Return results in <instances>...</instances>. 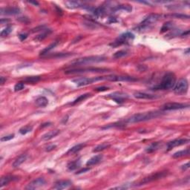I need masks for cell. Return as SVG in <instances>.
Segmentation results:
<instances>
[{"mask_svg": "<svg viewBox=\"0 0 190 190\" xmlns=\"http://www.w3.org/2000/svg\"><path fill=\"white\" fill-rule=\"evenodd\" d=\"M71 185H72V182H71V180H60V181H57V183H55V184H54L53 186V189L57 190L68 189V188H69Z\"/></svg>", "mask_w": 190, "mask_h": 190, "instance_id": "14", "label": "cell"}, {"mask_svg": "<svg viewBox=\"0 0 190 190\" xmlns=\"http://www.w3.org/2000/svg\"><path fill=\"white\" fill-rule=\"evenodd\" d=\"M134 97L137 99H141V100H153L157 98V96L150 94L144 93V92H136L134 94Z\"/></svg>", "mask_w": 190, "mask_h": 190, "instance_id": "16", "label": "cell"}, {"mask_svg": "<svg viewBox=\"0 0 190 190\" xmlns=\"http://www.w3.org/2000/svg\"><path fill=\"white\" fill-rule=\"evenodd\" d=\"M106 58L101 56H91V57H86L83 58L77 59L74 61L71 62V64L74 65H84L89 64L98 63L106 61Z\"/></svg>", "mask_w": 190, "mask_h": 190, "instance_id": "3", "label": "cell"}, {"mask_svg": "<svg viewBox=\"0 0 190 190\" xmlns=\"http://www.w3.org/2000/svg\"><path fill=\"white\" fill-rule=\"evenodd\" d=\"M32 129H33V127L31 126H25L22 127L21 129H20V133L23 135H26V134L31 132Z\"/></svg>", "mask_w": 190, "mask_h": 190, "instance_id": "36", "label": "cell"}, {"mask_svg": "<svg viewBox=\"0 0 190 190\" xmlns=\"http://www.w3.org/2000/svg\"><path fill=\"white\" fill-rule=\"evenodd\" d=\"M71 55H72L70 53H56L52 54V55L50 56H47L49 58H57V59H61V58H64V57H70Z\"/></svg>", "mask_w": 190, "mask_h": 190, "instance_id": "32", "label": "cell"}, {"mask_svg": "<svg viewBox=\"0 0 190 190\" xmlns=\"http://www.w3.org/2000/svg\"><path fill=\"white\" fill-rule=\"evenodd\" d=\"M189 168V163H187V164H184L183 166H182L181 169L182 170H186V169H188Z\"/></svg>", "mask_w": 190, "mask_h": 190, "instance_id": "44", "label": "cell"}, {"mask_svg": "<svg viewBox=\"0 0 190 190\" xmlns=\"http://www.w3.org/2000/svg\"><path fill=\"white\" fill-rule=\"evenodd\" d=\"M85 146H86V144H83V143H79V144L76 145V146H73V147H71V148H70V149L68 151V152H67V154H75V153L79 152V151H81V150H82Z\"/></svg>", "mask_w": 190, "mask_h": 190, "instance_id": "24", "label": "cell"}, {"mask_svg": "<svg viewBox=\"0 0 190 190\" xmlns=\"http://www.w3.org/2000/svg\"><path fill=\"white\" fill-rule=\"evenodd\" d=\"M12 31V28L11 26L6 27L4 30H2L1 32V36L2 37H4V36H8L11 33V32Z\"/></svg>", "mask_w": 190, "mask_h": 190, "instance_id": "37", "label": "cell"}, {"mask_svg": "<svg viewBox=\"0 0 190 190\" xmlns=\"http://www.w3.org/2000/svg\"><path fill=\"white\" fill-rule=\"evenodd\" d=\"M89 169H83V170H81V171H79V172H77V174H80V173H83V172H86V171H89Z\"/></svg>", "mask_w": 190, "mask_h": 190, "instance_id": "47", "label": "cell"}, {"mask_svg": "<svg viewBox=\"0 0 190 190\" xmlns=\"http://www.w3.org/2000/svg\"><path fill=\"white\" fill-rule=\"evenodd\" d=\"M20 13V9L16 7L2 8L0 11L1 15H17Z\"/></svg>", "mask_w": 190, "mask_h": 190, "instance_id": "15", "label": "cell"}, {"mask_svg": "<svg viewBox=\"0 0 190 190\" xmlns=\"http://www.w3.org/2000/svg\"><path fill=\"white\" fill-rule=\"evenodd\" d=\"M108 97L114 100V102L117 103H122L125 101L126 99L129 98V95L123 92H114L112 94H110L108 95Z\"/></svg>", "mask_w": 190, "mask_h": 190, "instance_id": "11", "label": "cell"}, {"mask_svg": "<svg viewBox=\"0 0 190 190\" xmlns=\"http://www.w3.org/2000/svg\"><path fill=\"white\" fill-rule=\"evenodd\" d=\"M36 106L39 107H45L48 104V100L45 97H39L36 100Z\"/></svg>", "mask_w": 190, "mask_h": 190, "instance_id": "27", "label": "cell"}, {"mask_svg": "<svg viewBox=\"0 0 190 190\" xmlns=\"http://www.w3.org/2000/svg\"><path fill=\"white\" fill-rule=\"evenodd\" d=\"M189 88V83L186 78H181L174 86V92L177 95H185L186 94Z\"/></svg>", "mask_w": 190, "mask_h": 190, "instance_id": "6", "label": "cell"}, {"mask_svg": "<svg viewBox=\"0 0 190 190\" xmlns=\"http://www.w3.org/2000/svg\"><path fill=\"white\" fill-rule=\"evenodd\" d=\"M58 45V41H55V42H54L53 43H51V45H49L48 47H46L45 48H44L43 50L42 51L40 52V55L41 56H44V55H46L47 54H48L49 51H51L52 50V49H54V48L56 47V46Z\"/></svg>", "mask_w": 190, "mask_h": 190, "instance_id": "28", "label": "cell"}, {"mask_svg": "<svg viewBox=\"0 0 190 190\" xmlns=\"http://www.w3.org/2000/svg\"><path fill=\"white\" fill-rule=\"evenodd\" d=\"M27 37H28V34L27 33H20L19 35V38H20V39L21 41H24Z\"/></svg>", "mask_w": 190, "mask_h": 190, "instance_id": "41", "label": "cell"}, {"mask_svg": "<svg viewBox=\"0 0 190 190\" xmlns=\"http://www.w3.org/2000/svg\"><path fill=\"white\" fill-rule=\"evenodd\" d=\"M172 28H173V23H172V22H166L165 24H164L162 28H161L160 32L161 33H164V32H167L168 31H170V30H172Z\"/></svg>", "mask_w": 190, "mask_h": 190, "instance_id": "33", "label": "cell"}, {"mask_svg": "<svg viewBox=\"0 0 190 190\" xmlns=\"http://www.w3.org/2000/svg\"><path fill=\"white\" fill-rule=\"evenodd\" d=\"M51 123H44V124H42V126H41V128H44V127H45V126H50L51 125Z\"/></svg>", "mask_w": 190, "mask_h": 190, "instance_id": "46", "label": "cell"}, {"mask_svg": "<svg viewBox=\"0 0 190 190\" xmlns=\"http://www.w3.org/2000/svg\"><path fill=\"white\" fill-rule=\"evenodd\" d=\"M176 83V76L172 72H167L162 78L160 83L154 86V90H169L173 89Z\"/></svg>", "mask_w": 190, "mask_h": 190, "instance_id": "2", "label": "cell"}, {"mask_svg": "<svg viewBox=\"0 0 190 190\" xmlns=\"http://www.w3.org/2000/svg\"><path fill=\"white\" fill-rule=\"evenodd\" d=\"M29 3L35 5H39V3H38L37 2H29Z\"/></svg>", "mask_w": 190, "mask_h": 190, "instance_id": "48", "label": "cell"}, {"mask_svg": "<svg viewBox=\"0 0 190 190\" xmlns=\"http://www.w3.org/2000/svg\"><path fill=\"white\" fill-rule=\"evenodd\" d=\"M135 39V35L130 32H126V33H122L117 38L109 45L110 46L113 48H117L118 46H120L122 45L127 44L129 42H132Z\"/></svg>", "mask_w": 190, "mask_h": 190, "instance_id": "4", "label": "cell"}, {"mask_svg": "<svg viewBox=\"0 0 190 190\" xmlns=\"http://www.w3.org/2000/svg\"><path fill=\"white\" fill-rule=\"evenodd\" d=\"M41 79L40 76H27L24 79V82L27 83H36L39 82Z\"/></svg>", "mask_w": 190, "mask_h": 190, "instance_id": "30", "label": "cell"}, {"mask_svg": "<svg viewBox=\"0 0 190 190\" xmlns=\"http://www.w3.org/2000/svg\"><path fill=\"white\" fill-rule=\"evenodd\" d=\"M25 88V84L22 83H18L14 86V91L15 92H20V91L22 90V89Z\"/></svg>", "mask_w": 190, "mask_h": 190, "instance_id": "38", "label": "cell"}, {"mask_svg": "<svg viewBox=\"0 0 190 190\" xmlns=\"http://www.w3.org/2000/svg\"><path fill=\"white\" fill-rule=\"evenodd\" d=\"M80 165H81V160H80V158H79L77 160H75L74 161H71V162L68 163L67 167H68V169H69L70 171H73L79 168V167H80Z\"/></svg>", "mask_w": 190, "mask_h": 190, "instance_id": "25", "label": "cell"}, {"mask_svg": "<svg viewBox=\"0 0 190 190\" xmlns=\"http://www.w3.org/2000/svg\"><path fill=\"white\" fill-rule=\"evenodd\" d=\"M14 137V135H6V136L2 137L1 138V141L2 142H5V141H8V140H11V139H13Z\"/></svg>", "mask_w": 190, "mask_h": 190, "instance_id": "39", "label": "cell"}, {"mask_svg": "<svg viewBox=\"0 0 190 190\" xmlns=\"http://www.w3.org/2000/svg\"><path fill=\"white\" fill-rule=\"evenodd\" d=\"M46 180L43 178H38L36 179L33 180L31 183H28V186H26V189H36L42 187L45 185Z\"/></svg>", "mask_w": 190, "mask_h": 190, "instance_id": "12", "label": "cell"}, {"mask_svg": "<svg viewBox=\"0 0 190 190\" xmlns=\"http://www.w3.org/2000/svg\"><path fill=\"white\" fill-rule=\"evenodd\" d=\"M160 146L161 143H159V142L152 143L151 145H149V146L146 148V151L147 153H152L154 152V151H157V150L160 147Z\"/></svg>", "mask_w": 190, "mask_h": 190, "instance_id": "26", "label": "cell"}, {"mask_svg": "<svg viewBox=\"0 0 190 190\" xmlns=\"http://www.w3.org/2000/svg\"><path fill=\"white\" fill-rule=\"evenodd\" d=\"M94 14L97 17H104L107 13V9L104 6H100V7L97 8L93 10Z\"/></svg>", "mask_w": 190, "mask_h": 190, "instance_id": "21", "label": "cell"}, {"mask_svg": "<svg viewBox=\"0 0 190 190\" xmlns=\"http://www.w3.org/2000/svg\"><path fill=\"white\" fill-rule=\"evenodd\" d=\"M56 148H57V146H56V145H50V146H48V147H46L45 151H52V150L55 149Z\"/></svg>", "mask_w": 190, "mask_h": 190, "instance_id": "42", "label": "cell"}, {"mask_svg": "<svg viewBox=\"0 0 190 190\" xmlns=\"http://www.w3.org/2000/svg\"><path fill=\"white\" fill-rule=\"evenodd\" d=\"M161 114H162V113L160 112V111H149V112L139 113V114H136L128 118V119L126 120L125 122L127 123H135L144 122V121L154 119V118L160 116Z\"/></svg>", "mask_w": 190, "mask_h": 190, "instance_id": "1", "label": "cell"}, {"mask_svg": "<svg viewBox=\"0 0 190 190\" xmlns=\"http://www.w3.org/2000/svg\"><path fill=\"white\" fill-rule=\"evenodd\" d=\"M65 5L68 8L70 9L79 8H82L83 6L84 7L83 3L79 1H66L65 2Z\"/></svg>", "mask_w": 190, "mask_h": 190, "instance_id": "18", "label": "cell"}, {"mask_svg": "<svg viewBox=\"0 0 190 190\" xmlns=\"http://www.w3.org/2000/svg\"><path fill=\"white\" fill-rule=\"evenodd\" d=\"M108 70L106 68H76V69H71L69 71H65L66 74H81V73H104L107 72Z\"/></svg>", "mask_w": 190, "mask_h": 190, "instance_id": "7", "label": "cell"}, {"mask_svg": "<svg viewBox=\"0 0 190 190\" xmlns=\"http://www.w3.org/2000/svg\"><path fill=\"white\" fill-rule=\"evenodd\" d=\"M27 159V154H22L20 156H19L14 161L12 164V167L14 168H17V167H20V165H22Z\"/></svg>", "mask_w": 190, "mask_h": 190, "instance_id": "20", "label": "cell"}, {"mask_svg": "<svg viewBox=\"0 0 190 190\" xmlns=\"http://www.w3.org/2000/svg\"><path fill=\"white\" fill-rule=\"evenodd\" d=\"M108 89V87H106V86H102V87L96 88L95 91H97V92H104V91H107Z\"/></svg>", "mask_w": 190, "mask_h": 190, "instance_id": "40", "label": "cell"}, {"mask_svg": "<svg viewBox=\"0 0 190 190\" xmlns=\"http://www.w3.org/2000/svg\"><path fill=\"white\" fill-rule=\"evenodd\" d=\"M59 133H60V130L50 131V132L45 134V135L42 137V139L43 140H51V139L55 137L57 135H58Z\"/></svg>", "mask_w": 190, "mask_h": 190, "instance_id": "22", "label": "cell"}, {"mask_svg": "<svg viewBox=\"0 0 190 190\" xmlns=\"http://www.w3.org/2000/svg\"><path fill=\"white\" fill-rule=\"evenodd\" d=\"M128 188L129 187L126 186V184H124V185H122V186H117V187L112 188V189H128Z\"/></svg>", "mask_w": 190, "mask_h": 190, "instance_id": "43", "label": "cell"}, {"mask_svg": "<svg viewBox=\"0 0 190 190\" xmlns=\"http://www.w3.org/2000/svg\"><path fill=\"white\" fill-rule=\"evenodd\" d=\"M188 107H189L188 104H183V103H168L162 106V109L164 111H171V110L183 109V108H188Z\"/></svg>", "mask_w": 190, "mask_h": 190, "instance_id": "10", "label": "cell"}, {"mask_svg": "<svg viewBox=\"0 0 190 190\" xmlns=\"http://www.w3.org/2000/svg\"><path fill=\"white\" fill-rule=\"evenodd\" d=\"M189 142V139L186 138H180V139H175V140H172V141L169 142L167 144V150L172 149L173 148L177 147V146H182V145H185Z\"/></svg>", "mask_w": 190, "mask_h": 190, "instance_id": "13", "label": "cell"}, {"mask_svg": "<svg viewBox=\"0 0 190 190\" xmlns=\"http://www.w3.org/2000/svg\"><path fill=\"white\" fill-rule=\"evenodd\" d=\"M162 17V16L160 14H151L147 16L143 21L140 23V26L141 28H145V27H148L149 25H152V24L157 22L158 20H160Z\"/></svg>", "mask_w": 190, "mask_h": 190, "instance_id": "9", "label": "cell"}, {"mask_svg": "<svg viewBox=\"0 0 190 190\" xmlns=\"http://www.w3.org/2000/svg\"><path fill=\"white\" fill-rule=\"evenodd\" d=\"M107 80V76H96V77H80L73 79L72 82L74 83L77 86H84L87 85L92 84L97 81Z\"/></svg>", "mask_w": 190, "mask_h": 190, "instance_id": "5", "label": "cell"}, {"mask_svg": "<svg viewBox=\"0 0 190 190\" xmlns=\"http://www.w3.org/2000/svg\"><path fill=\"white\" fill-rule=\"evenodd\" d=\"M167 174H168V172H166V171H164V172H156V173L152 174V175L143 178V179L139 183L138 185L139 186H141V185H144L146 184V183H151V182L154 181V180H157L159 179H161V178H164V177L167 176Z\"/></svg>", "mask_w": 190, "mask_h": 190, "instance_id": "8", "label": "cell"}, {"mask_svg": "<svg viewBox=\"0 0 190 190\" xmlns=\"http://www.w3.org/2000/svg\"><path fill=\"white\" fill-rule=\"evenodd\" d=\"M102 159H103V155L102 154H97V155L94 156V157H92V158H90L87 161L86 166L87 167H92V166L96 165V164H99L102 160Z\"/></svg>", "mask_w": 190, "mask_h": 190, "instance_id": "19", "label": "cell"}, {"mask_svg": "<svg viewBox=\"0 0 190 190\" xmlns=\"http://www.w3.org/2000/svg\"><path fill=\"white\" fill-rule=\"evenodd\" d=\"M0 81H1V84L3 85L5 83V82L6 81V78L3 77V76H1V77H0Z\"/></svg>", "mask_w": 190, "mask_h": 190, "instance_id": "45", "label": "cell"}, {"mask_svg": "<svg viewBox=\"0 0 190 190\" xmlns=\"http://www.w3.org/2000/svg\"><path fill=\"white\" fill-rule=\"evenodd\" d=\"M110 146H111V145H110L109 143H102V144H100V145H98V146H96V147L94 148L93 151L94 152H100V151H103V150L109 148Z\"/></svg>", "mask_w": 190, "mask_h": 190, "instance_id": "31", "label": "cell"}, {"mask_svg": "<svg viewBox=\"0 0 190 190\" xmlns=\"http://www.w3.org/2000/svg\"><path fill=\"white\" fill-rule=\"evenodd\" d=\"M17 179H18L17 177L14 176V175H6V176L2 177L1 178V180H0V187L2 188L3 186L8 185L11 181H14V180H16Z\"/></svg>", "mask_w": 190, "mask_h": 190, "instance_id": "17", "label": "cell"}, {"mask_svg": "<svg viewBox=\"0 0 190 190\" xmlns=\"http://www.w3.org/2000/svg\"><path fill=\"white\" fill-rule=\"evenodd\" d=\"M91 95L90 94H89V93H87V94H84V95H80L79 96V97H78L76 99V100H74V102H73L72 103H71V105H74V104H76V103H80V102H82V101H83V100H86V99L88 98V97H89V96H90Z\"/></svg>", "mask_w": 190, "mask_h": 190, "instance_id": "34", "label": "cell"}, {"mask_svg": "<svg viewBox=\"0 0 190 190\" xmlns=\"http://www.w3.org/2000/svg\"><path fill=\"white\" fill-rule=\"evenodd\" d=\"M128 54V51L126 50H121L119 51H117L115 54H114L113 57L114 59H120V58H122V57H125Z\"/></svg>", "mask_w": 190, "mask_h": 190, "instance_id": "35", "label": "cell"}, {"mask_svg": "<svg viewBox=\"0 0 190 190\" xmlns=\"http://www.w3.org/2000/svg\"><path fill=\"white\" fill-rule=\"evenodd\" d=\"M51 29H45L43 30L42 33H40V34H39L38 36H36V38H35V40L36 41H39V42H40V41L43 40V39H45L47 36H48L51 33Z\"/></svg>", "mask_w": 190, "mask_h": 190, "instance_id": "23", "label": "cell"}, {"mask_svg": "<svg viewBox=\"0 0 190 190\" xmlns=\"http://www.w3.org/2000/svg\"><path fill=\"white\" fill-rule=\"evenodd\" d=\"M189 154V149L186 148V149L181 150V151H178L175 152V154L172 155L173 158H179V157H184V156H188Z\"/></svg>", "mask_w": 190, "mask_h": 190, "instance_id": "29", "label": "cell"}]
</instances>
